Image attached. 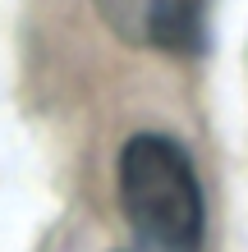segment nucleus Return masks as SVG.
I'll list each match as a JSON object with an SVG mask.
<instances>
[{
    "instance_id": "f257e3e1",
    "label": "nucleus",
    "mask_w": 248,
    "mask_h": 252,
    "mask_svg": "<svg viewBox=\"0 0 248 252\" xmlns=\"http://www.w3.org/2000/svg\"><path fill=\"white\" fill-rule=\"evenodd\" d=\"M120 211L138 252H202V188L193 160L161 133H138L120 152Z\"/></svg>"
},
{
    "instance_id": "f03ea898",
    "label": "nucleus",
    "mask_w": 248,
    "mask_h": 252,
    "mask_svg": "<svg viewBox=\"0 0 248 252\" xmlns=\"http://www.w3.org/2000/svg\"><path fill=\"white\" fill-rule=\"evenodd\" d=\"M110 28L152 51H193L207 0H97Z\"/></svg>"
}]
</instances>
